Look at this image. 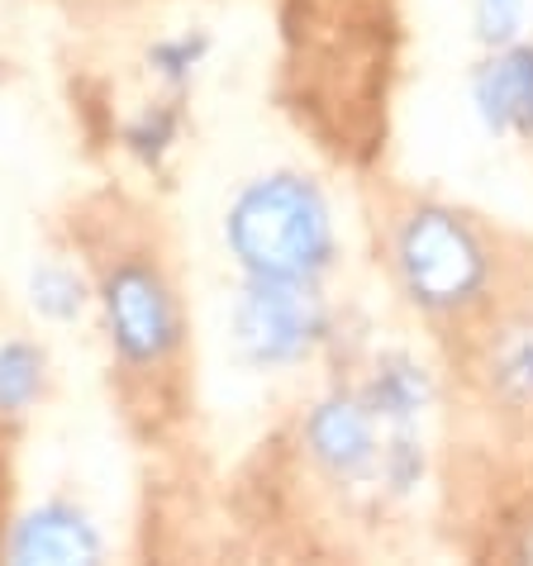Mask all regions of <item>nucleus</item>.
Segmentation results:
<instances>
[{"label":"nucleus","mask_w":533,"mask_h":566,"mask_svg":"<svg viewBox=\"0 0 533 566\" xmlns=\"http://www.w3.org/2000/svg\"><path fill=\"white\" fill-rule=\"evenodd\" d=\"M229 243L253 276L305 281L334 253V229L315 186L272 177L239 196L229 214Z\"/></svg>","instance_id":"nucleus-1"},{"label":"nucleus","mask_w":533,"mask_h":566,"mask_svg":"<svg viewBox=\"0 0 533 566\" xmlns=\"http://www.w3.org/2000/svg\"><path fill=\"white\" fill-rule=\"evenodd\" d=\"M101 301L109 343L129 367H158L177 348L181 319L158 266H148L144 258H119L101 281Z\"/></svg>","instance_id":"nucleus-2"},{"label":"nucleus","mask_w":533,"mask_h":566,"mask_svg":"<svg viewBox=\"0 0 533 566\" xmlns=\"http://www.w3.org/2000/svg\"><path fill=\"white\" fill-rule=\"evenodd\" d=\"M400 276L410 295L429 310L462 305L481 286L485 258L477 239L443 210H419L400 229Z\"/></svg>","instance_id":"nucleus-3"},{"label":"nucleus","mask_w":533,"mask_h":566,"mask_svg":"<svg viewBox=\"0 0 533 566\" xmlns=\"http://www.w3.org/2000/svg\"><path fill=\"white\" fill-rule=\"evenodd\" d=\"M324 314L320 301L310 295L301 281L286 276H253V286L239 301V343L243 353L276 367V361H295L310 343L320 338Z\"/></svg>","instance_id":"nucleus-4"},{"label":"nucleus","mask_w":533,"mask_h":566,"mask_svg":"<svg viewBox=\"0 0 533 566\" xmlns=\"http://www.w3.org/2000/svg\"><path fill=\"white\" fill-rule=\"evenodd\" d=\"M477 105L491 129L520 124L533 134V49H514L477 76Z\"/></svg>","instance_id":"nucleus-5"},{"label":"nucleus","mask_w":533,"mask_h":566,"mask_svg":"<svg viewBox=\"0 0 533 566\" xmlns=\"http://www.w3.org/2000/svg\"><path fill=\"white\" fill-rule=\"evenodd\" d=\"M14 557L20 562H96L101 543L82 514L49 505L20 524V533H14Z\"/></svg>","instance_id":"nucleus-6"},{"label":"nucleus","mask_w":533,"mask_h":566,"mask_svg":"<svg viewBox=\"0 0 533 566\" xmlns=\"http://www.w3.org/2000/svg\"><path fill=\"white\" fill-rule=\"evenodd\" d=\"M310 448H315V458L328 471H338V476H357L376 452L367 415L343 400H328L315 410V419H310Z\"/></svg>","instance_id":"nucleus-7"},{"label":"nucleus","mask_w":533,"mask_h":566,"mask_svg":"<svg viewBox=\"0 0 533 566\" xmlns=\"http://www.w3.org/2000/svg\"><path fill=\"white\" fill-rule=\"evenodd\" d=\"M367 400H372L376 415L410 419V415H419V405L429 400V381H425L419 367H410V361H386V367L376 371Z\"/></svg>","instance_id":"nucleus-8"},{"label":"nucleus","mask_w":533,"mask_h":566,"mask_svg":"<svg viewBox=\"0 0 533 566\" xmlns=\"http://www.w3.org/2000/svg\"><path fill=\"white\" fill-rule=\"evenodd\" d=\"M39 390V353L29 343L0 348V410H24Z\"/></svg>","instance_id":"nucleus-9"},{"label":"nucleus","mask_w":533,"mask_h":566,"mask_svg":"<svg viewBox=\"0 0 533 566\" xmlns=\"http://www.w3.org/2000/svg\"><path fill=\"white\" fill-rule=\"evenodd\" d=\"M495 381L510 396H533V324L510 328L495 353Z\"/></svg>","instance_id":"nucleus-10"},{"label":"nucleus","mask_w":533,"mask_h":566,"mask_svg":"<svg viewBox=\"0 0 533 566\" xmlns=\"http://www.w3.org/2000/svg\"><path fill=\"white\" fill-rule=\"evenodd\" d=\"M34 305L43 314H53V319H67V314L82 310V286H76V276L62 272V266H39L34 272Z\"/></svg>","instance_id":"nucleus-11"},{"label":"nucleus","mask_w":533,"mask_h":566,"mask_svg":"<svg viewBox=\"0 0 533 566\" xmlns=\"http://www.w3.org/2000/svg\"><path fill=\"white\" fill-rule=\"evenodd\" d=\"M419 443L410 433H400L396 443H390V452H386V476H390V485H396V491H410V485L419 481Z\"/></svg>","instance_id":"nucleus-12"}]
</instances>
